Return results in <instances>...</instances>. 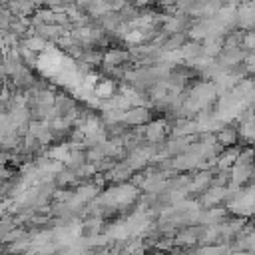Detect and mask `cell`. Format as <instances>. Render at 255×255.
Instances as JSON below:
<instances>
[{
    "mask_svg": "<svg viewBox=\"0 0 255 255\" xmlns=\"http://www.w3.org/2000/svg\"><path fill=\"white\" fill-rule=\"evenodd\" d=\"M243 64L247 68V74H255V52H247Z\"/></svg>",
    "mask_w": 255,
    "mask_h": 255,
    "instance_id": "cell-4",
    "label": "cell"
},
{
    "mask_svg": "<svg viewBox=\"0 0 255 255\" xmlns=\"http://www.w3.org/2000/svg\"><path fill=\"white\" fill-rule=\"evenodd\" d=\"M217 139H219V143H223V145H235L237 139H239V133H237L235 128H223V129L217 133Z\"/></svg>",
    "mask_w": 255,
    "mask_h": 255,
    "instance_id": "cell-2",
    "label": "cell"
},
{
    "mask_svg": "<svg viewBox=\"0 0 255 255\" xmlns=\"http://www.w3.org/2000/svg\"><path fill=\"white\" fill-rule=\"evenodd\" d=\"M241 48L247 50V52H255V32H253V30H245V32H243Z\"/></svg>",
    "mask_w": 255,
    "mask_h": 255,
    "instance_id": "cell-3",
    "label": "cell"
},
{
    "mask_svg": "<svg viewBox=\"0 0 255 255\" xmlns=\"http://www.w3.org/2000/svg\"><path fill=\"white\" fill-rule=\"evenodd\" d=\"M237 26L241 30H251L255 26V6L253 4H239V8H237Z\"/></svg>",
    "mask_w": 255,
    "mask_h": 255,
    "instance_id": "cell-1",
    "label": "cell"
},
{
    "mask_svg": "<svg viewBox=\"0 0 255 255\" xmlns=\"http://www.w3.org/2000/svg\"><path fill=\"white\" fill-rule=\"evenodd\" d=\"M251 30H253V32H255V26H253V28H251Z\"/></svg>",
    "mask_w": 255,
    "mask_h": 255,
    "instance_id": "cell-5",
    "label": "cell"
}]
</instances>
